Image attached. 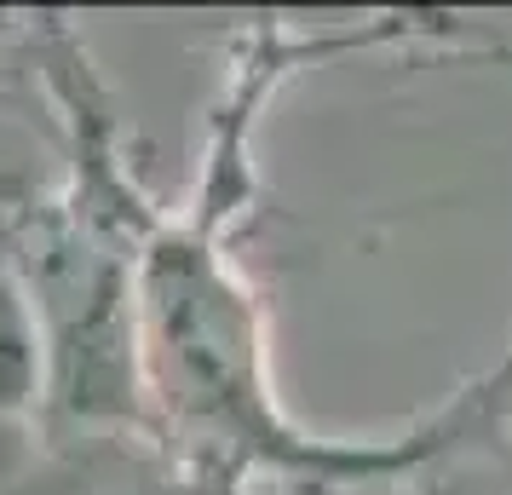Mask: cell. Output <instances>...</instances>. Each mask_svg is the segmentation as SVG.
Instances as JSON below:
<instances>
[{"mask_svg": "<svg viewBox=\"0 0 512 495\" xmlns=\"http://www.w3.org/2000/svg\"><path fill=\"white\" fill-rule=\"evenodd\" d=\"M265 190L190 173L179 202L139 260V363L150 426L213 472L254 490L277 478L288 495L334 490L415 461L426 449V415L397 432H317L277 392L271 311L242 236L259 219Z\"/></svg>", "mask_w": 512, "mask_h": 495, "instance_id": "6da1fadb", "label": "cell"}, {"mask_svg": "<svg viewBox=\"0 0 512 495\" xmlns=\"http://www.w3.org/2000/svg\"><path fill=\"white\" fill-rule=\"evenodd\" d=\"M0 495H254L208 461L173 449L156 426L35 432L0 444Z\"/></svg>", "mask_w": 512, "mask_h": 495, "instance_id": "7a4b0ae2", "label": "cell"}, {"mask_svg": "<svg viewBox=\"0 0 512 495\" xmlns=\"http://www.w3.org/2000/svg\"><path fill=\"white\" fill-rule=\"evenodd\" d=\"M58 179L64 127L29 47V12H0V219L41 202Z\"/></svg>", "mask_w": 512, "mask_h": 495, "instance_id": "3957f363", "label": "cell"}, {"mask_svg": "<svg viewBox=\"0 0 512 495\" xmlns=\"http://www.w3.org/2000/svg\"><path fill=\"white\" fill-rule=\"evenodd\" d=\"M52 398V346L24 271L0 248V444L41 432Z\"/></svg>", "mask_w": 512, "mask_h": 495, "instance_id": "277c9868", "label": "cell"}, {"mask_svg": "<svg viewBox=\"0 0 512 495\" xmlns=\"http://www.w3.org/2000/svg\"><path fill=\"white\" fill-rule=\"evenodd\" d=\"M420 64H489V70H512V29L466 18V12H426L420 6Z\"/></svg>", "mask_w": 512, "mask_h": 495, "instance_id": "5b68a950", "label": "cell"}]
</instances>
